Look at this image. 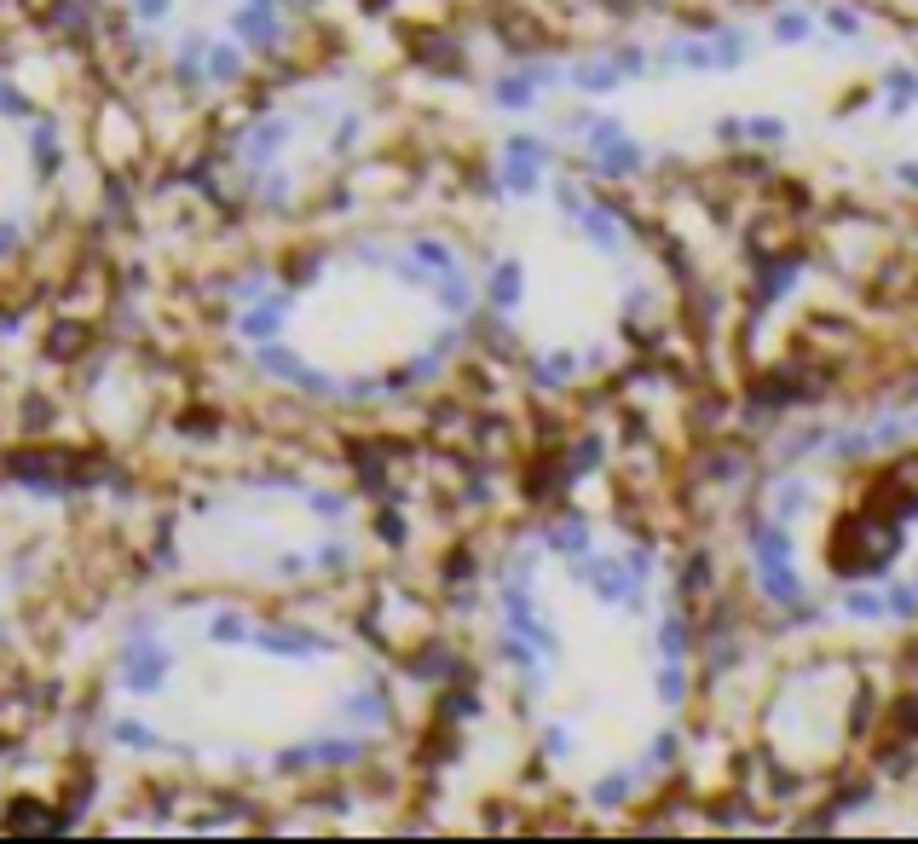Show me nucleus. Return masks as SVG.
<instances>
[{
	"instance_id": "obj_1",
	"label": "nucleus",
	"mask_w": 918,
	"mask_h": 844,
	"mask_svg": "<svg viewBox=\"0 0 918 844\" xmlns=\"http://www.w3.org/2000/svg\"><path fill=\"white\" fill-rule=\"evenodd\" d=\"M492 619L543 770L596 816L659 793L693 706V625L659 538L596 509L549 515L503 550Z\"/></svg>"
},
{
	"instance_id": "obj_2",
	"label": "nucleus",
	"mask_w": 918,
	"mask_h": 844,
	"mask_svg": "<svg viewBox=\"0 0 918 844\" xmlns=\"http://www.w3.org/2000/svg\"><path fill=\"white\" fill-rule=\"evenodd\" d=\"M745 590L774 625L879 648L918 625V382L774 439L740 509Z\"/></svg>"
},
{
	"instance_id": "obj_3",
	"label": "nucleus",
	"mask_w": 918,
	"mask_h": 844,
	"mask_svg": "<svg viewBox=\"0 0 918 844\" xmlns=\"http://www.w3.org/2000/svg\"><path fill=\"white\" fill-rule=\"evenodd\" d=\"M497 197L526 220L480 272V295L538 388H578L652 348L670 313L659 255L584 174L555 163L543 133L503 139Z\"/></svg>"
},
{
	"instance_id": "obj_4",
	"label": "nucleus",
	"mask_w": 918,
	"mask_h": 844,
	"mask_svg": "<svg viewBox=\"0 0 918 844\" xmlns=\"http://www.w3.org/2000/svg\"><path fill=\"white\" fill-rule=\"evenodd\" d=\"M168 671H174V648L162 636L133 631V636L116 642V677H121V689L162 694V689H168Z\"/></svg>"
},
{
	"instance_id": "obj_5",
	"label": "nucleus",
	"mask_w": 918,
	"mask_h": 844,
	"mask_svg": "<svg viewBox=\"0 0 918 844\" xmlns=\"http://www.w3.org/2000/svg\"><path fill=\"white\" fill-rule=\"evenodd\" d=\"M844 828H879V833H918V770L872 793L867 810H849Z\"/></svg>"
},
{
	"instance_id": "obj_6",
	"label": "nucleus",
	"mask_w": 918,
	"mask_h": 844,
	"mask_svg": "<svg viewBox=\"0 0 918 844\" xmlns=\"http://www.w3.org/2000/svg\"><path fill=\"white\" fill-rule=\"evenodd\" d=\"M226 24H232V42H243L249 52H278V47H283V17H278V7H255V0H237Z\"/></svg>"
},
{
	"instance_id": "obj_7",
	"label": "nucleus",
	"mask_w": 918,
	"mask_h": 844,
	"mask_svg": "<svg viewBox=\"0 0 918 844\" xmlns=\"http://www.w3.org/2000/svg\"><path fill=\"white\" fill-rule=\"evenodd\" d=\"M249 636H255V613H243V608H220L202 619V642L209 648H249Z\"/></svg>"
},
{
	"instance_id": "obj_8",
	"label": "nucleus",
	"mask_w": 918,
	"mask_h": 844,
	"mask_svg": "<svg viewBox=\"0 0 918 844\" xmlns=\"http://www.w3.org/2000/svg\"><path fill=\"white\" fill-rule=\"evenodd\" d=\"M7 828H12V833H70L75 816H47L40 804H12V810H7Z\"/></svg>"
},
{
	"instance_id": "obj_9",
	"label": "nucleus",
	"mask_w": 918,
	"mask_h": 844,
	"mask_svg": "<svg viewBox=\"0 0 918 844\" xmlns=\"http://www.w3.org/2000/svg\"><path fill=\"white\" fill-rule=\"evenodd\" d=\"M24 145H30V163H35L40 174L58 168V122H30Z\"/></svg>"
},
{
	"instance_id": "obj_10",
	"label": "nucleus",
	"mask_w": 918,
	"mask_h": 844,
	"mask_svg": "<svg viewBox=\"0 0 918 844\" xmlns=\"http://www.w3.org/2000/svg\"><path fill=\"white\" fill-rule=\"evenodd\" d=\"M110 740L116 747H133V752H162V735H151V723H139V717H116Z\"/></svg>"
},
{
	"instance_id": "obj_11",
	"label": "nucleus",
	"mask_w": 918,
	"mask_h": 844,
	"mask_svg": "<svg viewBox=\"0 0 918 844\" xmlns=\"http://www.w3.org/2000/svg\"><path fill=\"white\" fill-rule=\"evenodd\" d=\"M24 249V214H0V260Z\"/></svg>"
},
{
	"instance_id": "obj_12",
	"label": "nucleus",
	"mask_w": 918,
	"mask_h": 844,
	"mask_svg": "<svg viewBox=\"0 0 918 844\" xmlns=\"http://www.w3.org/2000/svg\"><path fill=\"white\" fill-rule=\"evenodd\" d=\"M128 7H133V17H139V24H168L174 0H128Z\"/></svg>"
},
{
	"instance_id": "obj_13",
	"label": "nucleus",
	"mask_w": 918,
	"mask_h": 844,
	"mask_svg": "<svg viewBox=\"0 0 918 844\" xmlns=\"http://www.w3.org/2000/svg\"><path fill=\"white\" fill-rule=\"evenodd\" d=\"M0 116H12V122H24V116H30V98L17 93L12 82H0Z\"/></svg>"
},
{
	"instance_id": "obj_14",
	"label": "nucleus",
	"mask_w": 918,
	"mask_h": 844,
	"mask_svg": "<svg viewBox=\"0 0 918 844\" xmlns=\"http://www.w3.org/2000/svg\"><path fill=\"white\" fill-rule=\"evenodd\" d=\"M0 642H7V619H0Z\"/></svg>"
},
{
	"instance_id": "obj_15",
	"label": "nucleus",
	"mask_w": 918,
	"mask_h": 844,
	"mask_svg": "<svg viewBox=\"0 0 918 844\" xmlns=\"http://www.w3.org/2000/svg\"><path fill=\"white\" fill-rule=\"evenodd\" d=\"M255 7H278V0H255Z\"/></svg>"
}]
</instances>
